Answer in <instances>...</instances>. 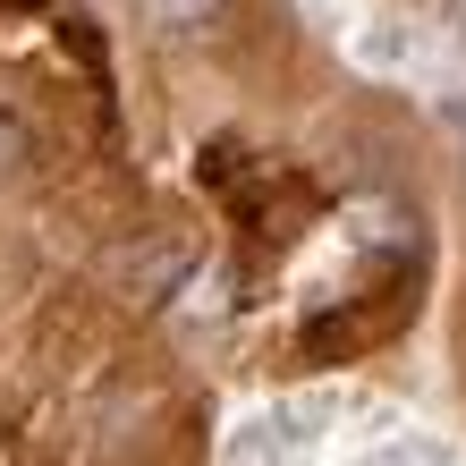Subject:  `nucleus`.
<instances>
[{
    "label": "nucleus",
    "instance_id": "f257e3e1",
    "mask_svg": "<svg viewBox=\"0 0 466 466\" xmlns=\"http://www.w3.org/2000/svg\"><path fill=\"white\" fill-rule=\"evenodd\" d=\"M221 9H229V0H136V17H145L153 35H170V43L212 35V25H221Z\"/></svg>",
    "mask_w": 466,
    "mask_h": 466
},
{
    "label": "nucleus",
    "instance_id": "f03ea898",
    "mask_svg": "<svg viewBox=\"0 0 466 466\" xmlns=\"http://www.w3.org/2000/svg\"><path fill=\"white\" fill-rule=\"evenodd\" d=\"M17 161H25V127L0 111V170H17Z\"/></svg>",
    "mask_w": 466,
    "mask_h": 466
},
{
    "label": "nucleus",
    "instance_id": "7ed1b4c3",
    "mask_svg": "<svg viewBox=\"0 0 466 466\" xmlns=\"http://www.w3.org/2000/svg\"><path fill=\"white\" fill-rule=\"evenodd\" d=\"M450 136H458V161H466V102H450Z\"/></svg>",
    "mask_w": 466,
    "mask_h": 466
}]
</instances>
